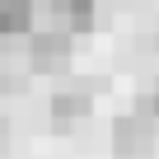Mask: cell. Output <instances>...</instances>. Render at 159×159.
Returning <instances> with one entry per match:
<instances>
[{"label": "cell", "instance_id": "6da1fadb", "mask_svg": "<svg viewBox=\"0 0 159 159\" xmlns=\"http://www.w3.org/2000/svg\"><path fill=\"white\" fill-rule=\"evenodd\" d=\"M70 61H75V38L66 28H42L38 24L24 38V66H28V75H66Z\"/></svg>", "mask_w": 159, "mask_h": 159}, {"label": "cell", "instance_id": "7a4b0ae2", "mask_svg": "<svg viewBox=\"0 0 159 159\" xmlns=\"http://www.w3.org/2000/svg\"><path fill=\"white\" fill-rule=\"evenodd\" d=\"M94 94H98V80H66V84H56L52 89V98H47V117H52V126H75V122H84L89 112H94Z\"/></svg>", "mask_w": 159, "mask_h": 159}, {"label": "cell", "instance_id": "3957f363", "mask_svg": "<svg viewBox=\"0 0 159 159\" xmlns=\"http://www.w3.org/2000/svg\"><path fill=\"white\" fill-rule=\"evenodd\" d=\"M112 154L117 159H150L154 154V140H159V131H154V117H145L140 108L136 112H122L117 122H112Z\"/></svg>", "mask_w": 159, "mask_h": 159}, {"label": "cell", "instance_id": "277c9868", "mask_svg": "<svg viewBox=\"0 0 159 159\" xmlns=\"http://www.w3.org/2000/svg\"><path fill=\"white\" fill-rule=\"evenodd\" d=\"M33 24V0H0V38H28Z\"/></svg>", "mask_w": 159, "mask_h": 159}, {"label": "cell", "instance_id": "5b68a950", "mask_svg": "<svg viewBox=\"0 0 159 159\" xmlns=\"http://www.w3.org/2000/svg\"><path fill=\"white\" fill-rule=\"evenodd\" d=\"M140 112H145V117H154V122H159V80H154V84H150V94H145V98H140Z\"/></svg>", "mask_w": 159, "mask_h": 159}, {"label": "cell", "instance_id": "8992f818", "mask_svg": "<svg viewBox=\"0 0 159 159\" xmlns=\"http://www.w3.org/2000/svg\"><path fill=\"white\" fill-rule=\"evenodd\" d=\"M5 150H10V122L0 117V154H5Z\"/></svg>", "mask_w": 159, "mask_h": 159}, {"label": "cell", "instance_id": "52a82bcc", "mask_svg": "<svg viewBox=\"0 0 159 159\" xmlns=\"http://www.w3.org/2000/svg\"><path fill=\"white\" fill-rule=\"evenodd\" d=\"M145 47H150V52H159V33H150V38H145Z\"/></svg>", "mask_w": 159, "mask_h": 159}]
</instances>
